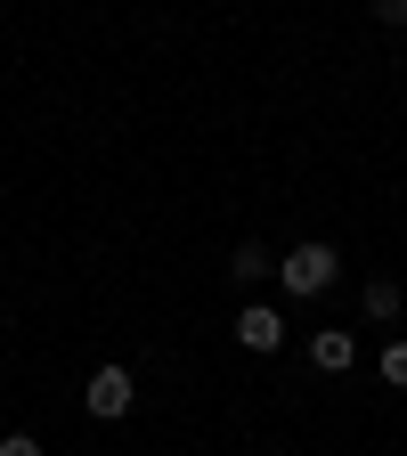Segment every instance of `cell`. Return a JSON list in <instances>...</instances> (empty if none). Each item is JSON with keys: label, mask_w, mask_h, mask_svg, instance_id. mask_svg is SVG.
<instances>
[{"label": "cell", "mask_w": 407, "mask_h": 456, "mask_svg": "<svg viewBox=\"0 0 407 456\" xmlns=\"http://www.w3.org/2000/svg\"><path fill=\"white\" fill-rule=\"evenodd\" d=\"M334 269H342V261H334L326 245H294V253L277 261V277H285V294H326V285H334Z\"/></svg>", "instance_id": "6da1fadb"}, {"label": "cell", "mask_w": 407, "mask_h": 456, "mask_svg": "<svg viewBox=\"0 0 407 456\" xmlns=\"http://www.w3.org/2000/svg\"><path fill=\"white\" fill-rule=\"evenodd\" d=\"M82 399H90V416H106V424H114V416H131V367H98Z\"/></svg>", "instance_id": "7a4b0ae2"}, {"label": "cell", "mask_w": 407, "mask_h": 456, "mask_svg": "<svg viewBox=\"0 0 407 456\" xmlns=\"http://www.w3.org/2000/svg\"><path fill=\"white\" fill-rule=\"evenodd\" d=\"M237 342H245V351H277V342H285V318L269 302H245L237 310Z\"/></svg>", "instance_id": "3957f363"}, {"label": "cell", "mask_w": 407, "mask_h": 456, "mask_svg": "<svg viewBox=\"0 0 407 456\" xmlns=\"http://www.w3.org/2000/svg\"><path fill=\"white\" fill-rule=\"evenodd\" d=\"M310 359H318V375H342V367L359 359V342L342 334V326H318V342H310Z\"/></svg>", "instance_id": "277c9868"}, {"label": "cell", "mask_w": 407, "mask_h": 456, "mask_svg": "<svg viewBox=\"0 0 407 456\" xmlns=\"http://www.w3.org/2000/svg\"><path fill=\"white\" fill-rule=\"evenodd\" d=\"M269 269H277V261H269V253H261V245H245V253H237V261H228V277H237V285H261V277H269Z\"/></svg>", "instance_id": "5b68a950"}, {"label": "cell", "mask_w": 407, "mask_h": 456, "mask_svg": "<svg viewBox=\"0 0 407 456\" xmlns=\"http://www.w3.org/2000/svg\"><path fill=\"white\" fill-rule=\"evenodd\" d=\"M367 318H399V285H391V277L367 285Z\"/></svg>", "instance_id": "8992f818"}, {"label": "cell", "mask_w": 407, "mask_h": 456, "mask_svg": "<svg viewBox=\"0 0 407 456\" xmlns=\"http://www.w3.org/2000/svg\"><path fill=\"white\" fill-rule=\"evenodd\" d=\"M383 383L407 391V342H383Z\"/></svg>", "instance_id": "52a82bcc"}, {"label": "cell", "mask_w": 407, "mask_h": 456, "mask_svg": "<svg viewBox=\"0 0 407 456\" xmlns=\"http://www.w3.org/2000/svg\"><path fill=\"white\" fill-rule=\"evenodd\" d=\"M0 456H41V440H33V432H9V440H0Z\"/></svg>", "instance_id": "ba28073f"}, {"label": "cell", "mask_w": 407, "mask_h": 456, "mask_svg": "<svg viewBox=\"0 0 407 456\" xmlns=\"http://www.w3.org/2000/svg\"><path fill=\"white\" fill-rule=\"evenodd\" d=\"M375 17L383 25H407V0H375Z\"/></svg>", "instance_id": "9c48e42d"}]
</instances>
